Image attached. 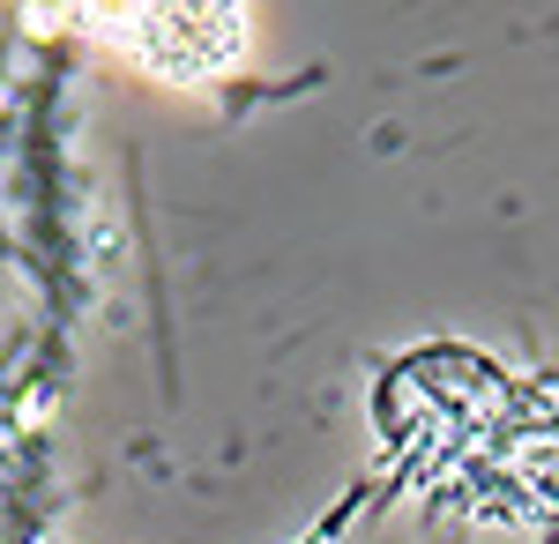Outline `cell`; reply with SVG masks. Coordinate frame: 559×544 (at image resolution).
I'll return each mask as SVG.
<instances>
[]
</instances>
